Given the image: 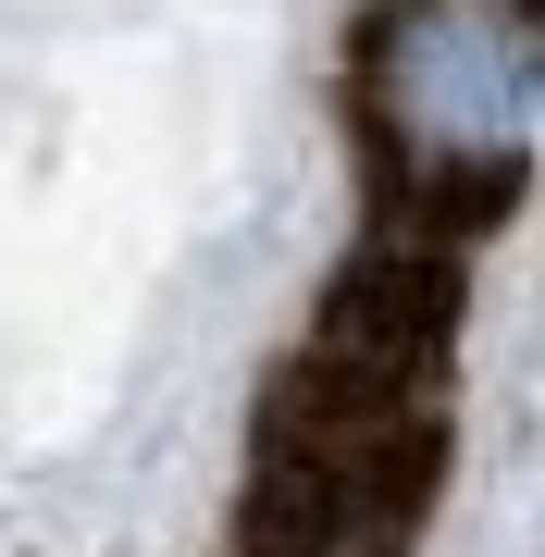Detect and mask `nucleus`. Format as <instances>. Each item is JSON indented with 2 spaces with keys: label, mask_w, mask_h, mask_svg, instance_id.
Here are the masks:
<instances>
[{
  "label": "nucleus",
  "mask_w": 545,
  "mask_h": 557,
  "mask_svg": "<svg viewBox=\"0 0 545 557\" xmlns=\"http://www.w3.org/2000/svg\"><path fill=\"white\" fill-rule=\"evenodd\" d=\"M372 112L422 174H521L533 149V13L521 0H397L372 50Z\"/></svg>",
  "instance_id": "f257e3e1"
}]
</instances>
